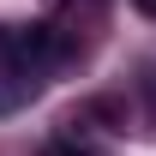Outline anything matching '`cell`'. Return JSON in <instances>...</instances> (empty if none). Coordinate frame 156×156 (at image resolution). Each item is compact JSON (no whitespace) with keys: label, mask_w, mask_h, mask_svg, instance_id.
Here are the masks:
<instances>
[{"label":"cell","mask_w":156,"mask_h":156,"mask_svg":"<svg viewBox=\"0 0 156 156\" xmlns=\"http://www.w3.org/2000/svg\"><path fill=\"white\" fill-rule=\"evenodd\" d=\"M0 54L12 60L18 72H36V66H48V60L60 54V36L48 30V24H18V30L0 36Z\"/></svg>","instance_id":"obj_1"},{"label":"cell","mask_w":156,"mask_h":156,"mask_svg":"<svg viewBox=\"0 0 156 156\" xmlns=\"http://www.w3.org/2000/svg\"><path fill=\"white\" fill-rule=\"evenodd\" d=\"M138 6H144V12H156V0H138Z\"/></svg>","instance_id":"obj_2"}]
</instances>
